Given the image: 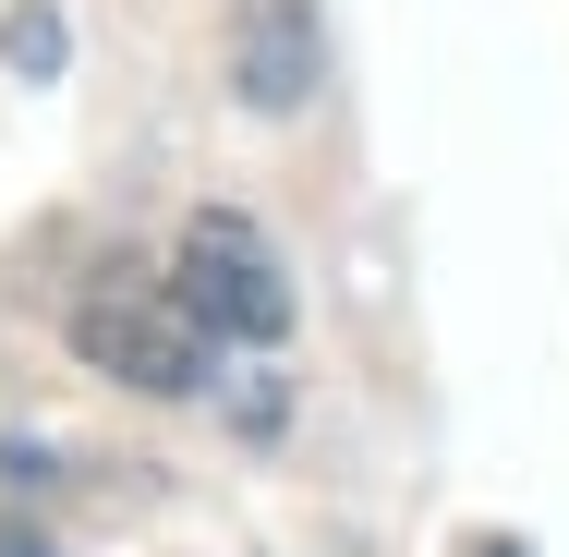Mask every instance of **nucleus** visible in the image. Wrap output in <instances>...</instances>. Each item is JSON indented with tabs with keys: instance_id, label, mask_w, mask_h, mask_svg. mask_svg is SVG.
Returning <instances> with one entry per match:
<instances>
[{
	"instance_id": "nucleus-1",
	"label": "nucleus",
	"mask_w": 569,
	"mask_h": 557,
	"mask_svg": "<svg viewBox=\"0 0 569 557\" xmlns=\"http://www.w3.org/2000/svg\"><path fill=\"white\" fill-rule=\"evenodd\" d=\"M73 351L121 376V388H146V400H194L207 388V351L219 328L182 304V279H146V267H98L86 291H73Z\"/></svg>"
},
{
	"instance_id": "nucleus-2",
	"label": "nucleus",
	"mask_w": 569,
	"mask_h": 557,
	"mask_svg": "<svg viewBox=\"0 0 569 557\" xmlns=\"http://www.w3.org/2000/svg\"><path fill=\"white\" fill-rule=\"evenodd\" d=\"M182 304L207 316L219 339H279L291 328V279H279V255H267V230L230 219V207H207V219L182 230Z\"/></svg>"
},
{
	"instance_id": "nucleus-3",
	"label": "nucleus",
	"mask_w": 569,
	"mask_h": 557,
	"mask_svg": "<svg viewBox=\"0 0 569 557\" xmlns=\"http://www.w3.org/2000/svg\"><path fill=\"white\" fill-rule=\"evenodd\" d=\"M316 0H242L230 12V86H242V110L291 121L303 98H316Z\"/></svg>"
},
{
	"instance_id": "nucleus-4",
	"label": "nucleus",
	"mask_w": 569,
	"mask_h": 557,
	"mask_svg": "<svg viewBox=\"0 0 569 557\" xmlns=\"http://www.w3.org/2000/svg\"><path fill=\"white\" fill-rule=\"evenodd\" d=\"M0 61H12V73H61V12H49V0H24V12L0 24Z\"/></svg>"
},
{
	"instance_id": "nucleus-5",
	"label": "nucleus",
	"mask_w": 569,
	"mask_h": 557,
	"mask_svg": "<svg viewBox=\"0 0 569 557\" xmlns=\"http://www.w3.org/2000/svg\"><path fill=\"white\" fill-rule=\"evenodd\" d=\"M460 557H533V546H509V534H472V546H460Z\"/></svg>"
}]
</instances>
